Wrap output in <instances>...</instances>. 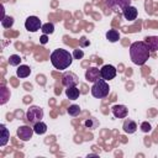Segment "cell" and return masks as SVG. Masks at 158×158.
<instances>
[{
  "instance_id": "1",
  "label": "cell",
  "mask_w": 158,
  "mask_h": 158,
  "mask_svg": "<svg viewBox=\"0 0 158 158\" xmlns=\"http://www.w3.org/2000/svg\"><path fill=\"white\" fill-rule=\"evenodd\" d=\"M151 56V51L144 41L133 42L130 46V57L131 60L137 65H143Z\"/></svg>"
},
{
  "instance_id": "2",
  "label": "cell",
  "mask_w": 158,
  "mask_h": 158,
  "mask_svg": "<svg viewBox=\"0 0 158 158\" xmlns=\"http://www.w3.org/2000/svg\"><path fill=\"white\" fill-rule=\"evenodd\" d=\"M72 62H73V54H70L67 49L58 48L51 53V63L58 70L67 69L72 64Z\"/></svg>"
},
{
  "instance_id": "3",
  "label": "cell",
  "mask_w": 158,
  "mask_h": 158,
  "mask_svg": "<svg viewBox=\"0 0 158 158\" xmlns=\"http://www.w3.org/2000/svg\"><path fill=\"white\" fill-rule=\"evenodd\" d=\"M110 93V86L106 83V80H104L102 78L98 79L96 81L93 83L91 86V95L96 99H104L109 95Z\"/></svg>"
},
{
  "instance_id": "4",
  "label": "cell",
  "mask_w": 158,
  "mask_h": 158,
  "mask_svg": "<svg viewBox=\"0 0 158 158\" xmlns=\"http://www.w3.org/2000/svg\"><path fill=\"white\" fill-rule=\"evenodd\" d=\"M42 118H43V110L40 106L33 105V106H30L28 107V110L26 112V120L30 123L35 125L36 122L42 121Z\"/></svg>"
},
{
  "instance_id": "5",
  "label": "cell",
  "mask_w": 158,
  "mask_h": 158,
  "mask_svg": "<svg viewBox=\"0 0 158 158\" xmlns=\"http://www.w3.org/2000/svg\"><path fill=\"white\" fill-rule=\"evenodd\" d=\"M105 5L114 12H118V11H123L125 7L130 6L131 0H106Z\"/></svg>"
},
{
  "instance_id": "6",
  "label": "cell",
  "mask_w": 158,
  "mask_h": 158,
  "mask_svg": "<svg viewBox=\"0 0 158 158\" xmlns=\"http://www.w3.org/2000/svg\"><path fill=\"white\" fill-rule=\"evenodd\" d=\"M41 27H42L41 20L37 16H28L25 21V28L28 32H36V31L41 30Z\"/></svg>"
},
{
  "instance_id": "7",
  "label": "cell",
  "mask_w": 158,
  "mask_h": 158,
  "mask_svg": "<svg viewBox=\"0 0 158 158\" xmlns=\"http://www.w3.org/2000/svg\"><path fill=\"white\" fill-rule=\"evenodd\" d=\"M116 73H117V72H116V68H115L114 65H111V64H105V65H102L101 69H100V75H101V78H102L104 80H106V81L114 79V78L116 77Z\"/></svg>"
},
{
  "instance_id": "8",
  "label": "cell",
  "mask_w": 158,
  "mask_h": 158,
  "mask_svg": "<svg viewBox=\"0 0 158 158\" xmlns=\"http://www.w3.org/2000/svg\"><path fill=\"white\" fill-rule=\"evenodd\" d=\"M79 81V78L73 73V72H65L62 75V84L65 88H72V86H77Z\"/></svg>"
},
{
  "instance_id": "9",
  "label": "cell",
  "mask_w": 158,
  "mask_h": 158,
  "mask_svg": "<svg viewBox=\"0 0 158 158\" xmlns=\"http://www.w3.org/2000/svg\"><path fill=\"white\" fill-rule=\"evenodd\" d=\"M16 133L21 141H30V138H32V135L35 133V131H33V127L23 125V126H20L17 128Z\"/></svg>"
},
{
  "instance_id": "10",
  "label": "cell",
  "mask_w": 158,
  "mask_h": 158,
  "mask_svg": "<svg viewBox=\"0 0 158 158\" xmlns=\"http://www.w3.org/2000/svg\"><path fill=\"white\" fill-rule=\"evenodd\" d=\"M101 75H100V69H98L96 67H90L86 69L85 72V79L90 83H94L98 79H100Z\"/></svg>"
},
{
  "instance_id": "11",
  "label": "cell",
  "mask_w": 158,
  "mask_h": 158,
  "mask_svg": "<svg viewBox=\"0 0 158 158\" xmlns=\"http://www.w3.org/2000/svg\"><path fill=\"white\" fill-rule=\"evenodd\" d=\"M111 111L116 118H125L127 117V114H128V110L125 105H114L111 107Z\"/></svg>"
},
{
  "instance_id": "12",
  "label": "cell",
  "mask_w": 158,
  "mask_h": 158,
  "mask_svg": "<svg viewBox=\"0 0 158 158\" xmlns=\"http://www.w3.org/2000/svg\"><path fill=\"white\" fill-rule=\"evenodd\" d=\"M122 14H123V17L127 20V21H133V20H136V17H137V9L135 7V6H127V7H125L123 9V11H122Z\"/></svg>"
},
{
  "instance_id": "13",
  "label": "cell",
  "mask_w": 158,
  "mask_h": 158,
  "mask_svg": "<svg viewBox=\"0 0 158 158\" xmlns=\"http://www.w3.org/2000/svg\"><path fill=\"white\" fill-rule=\"evenodd\" d=\"M122 128H123V131H125L126 133L131 135V133H135V132H136V130H137V123H136L133 120L127 118V120H125V122H123V125H122Z\"/></svg>"
},
{
  "instance_id": "14",
  "label": "cell",
  "mask_w": 158,
  "mask_h": 158,
  "mask_svg": "<svg viewBox=\"0 0 158 158\" xmlns=\"http://www.w3.org/2000/svg\"><path fill=\"white\" fill-rule=\"evenodd\" d=\"M144 42L147 43V46H148L151 52L158 51V37L157 36H147L144 38Z\"/></svg>"
},
{
  "instance_id": "15",
  "label": "cell",
  "mask_w": 158,
  "mask_h": 158,
  "mask_svg": "<svg viewBox=\"0 0 158 158\" xmlns=\"http://www.w3.org/2000/svg\"><path fill=\"white\" fill-rule=\"evenodd\" d=\"M0 131H1V136H0V147H4V146H6V143L9 142L10 132H9V130L5 127V125H0Z\"/></svg>"
},
{
  "instance_id": "16",
  "label": "cell",
  "mask_w": 158,
  "mask_h": 158,
  "mask_svg": "<svg viewBox=\"0 0 158 158\" xmlns=\"http://www.w3.org/2000/svg\"><path fill=\"white\" fill-rule=\"evenodd\" d=\"M31 74V68L26 64H20L19 68L16 69V75L19 78H27Z\"/></svg>"
},
{
  "instance_id": "17",
  "label": "cell",
  "mask_w": 158,
  "mask_h": 158,
  "mask_svg": "<svg viewBox=\"0 0 158 158\" xmlns=\"http://www.w3.org/2000/svg\"><path fill=\"white\" fill-rule=\"evenodd\" d=\"M65 95L69 100H77L80 95V91L77 86H72V88H67L65 89Z\"/></svg>"
},
{
  "instance_id": "18",
  "label": "cell",
  "mask_w": 158,
  "mask_h": 158,
  "mask_svg": "<svg viewBox=\"0 0 158 158\" xmlns=\"http://www.w3.org/2000/svg\"><path fill=\"white\" fill-rule=\"evenodd\" d=\"M106 40H109V42H111V43H114V42H117L118 40H120V33H118V31H116V30H109L107 32H106Z\"/></svg>"
},
{
  "instance_id": "19",
  "label": "cell",
  "mask_w": 158,
  "mask_h": 158,
  "mask_svg": "<svg viewBox=\"0 0 158 158\" xmlns=\"http://www.w3.org/2000/svg\"><path fill=\"white\" fill-rule=\"evenodd\" d=\"M33 131L37 135H43V133L47 132V125L44 122H42V121H38V122H36L33 125Z\"/></svg>"
},
{
  "instance_id": "20",
  "label": "cell",
  "mask_w": 158,
  "mask_h": 158,
  "mask_svg": "<svg viewBox=\"0 0 158 158\" xmlns=\"http://www.w3.org/2000/svg\"><path fill=\"white\" fill-rule=\"evenodd\" d=\"M0 104H5L6 101H7V99H10V91H9V89L6 88V86H1V89H0Z\"/></svg>"
},
{
  "instance_id": "21",
  "label": "cell",
  "mask_w": 158,
  "mask_h": 158,
  "mask_svg": "<svg viewBox=\"0 0 158 158\" xmlns=\"http://www.w3.org/2000/svg\"><path fill=\"white\" fill-rule=\"evenodd\" d=\"M41 31L43 32V35H51V33L54 32V25L52 22H46V23L42 25Z\"/></svg>"
},
{
  "instance_id": "22",
  "label": "cell",
  "mask_w": 158,
  "mask_h": 158,
  "mask_svg": "<svg viewBox=\"0 0 158 158\" xmlns=\"http://www.w3.org/2000/svg\"><path fill=\"white\" fill-rule=\"evenodd\" d=\"M84 126H85L86 128H89V130H95V128L99 126V121H98L96 118H94V117H90V118L85 120Z\"/></svg>"
},
{
  "instance_id": "23",
  "label": "cell",
  "mask_w": 158,
  "mask_h": 158,
  "mask_svg": "<svg viewBox=\"0 0 158 158\" xmlns=\"http://www.w3.org/2000/svg\"><path fill=\"white\" fill-rule=\"evenodd\" d=\"M12 25H14V17L5 15V16L1 19V26H2L4 28H10Z\"/></svg>"
},
{
  "instance_id": "24",
  "label": "cell",
  "mask_w": 158,
  "mask_h": 158,
  "mask_svg": "<svg viewBox=\"0 0 158 158\" xmlns=\"http://www.w3.org/2000/svg\"><path fill=\"white\" fill-rule=\"evenodd\" d=\"M20 63H21V57H20L19 54H12V56H10V58H9V64H10V65L17 67V65H20Z\"/></svg>"
},
{
  "instance_id": "25",
  "label": "cell",
  "mask_w": 158,
  "mask_h": 158,
  "mask_svg": "<svg viewBox=\"0 0 158 158\" xmlns=\"http://www.w3.org/2000/svg\"><path fill=\"white\" fill-rule=\"evenodd\" d=\"M68 114L70 115V116H78L79 114H80V107H79V105H75V104H73V105H70L69 107H68Z\"/></svg>"
},
{
  "instance_id": "26",
  "label": "cell",
  "mask_w": 158,
  "mask_h": 158,
  "mask_svg": "<svg viewBox=\"0 0 158 158\" xmlns=\"http://www.w3.org/2000/svg\"><path fill=\"white\" fill-rule=\"evenodd\" d=\"M84 57V52H83V49H74V52H73V58L74 59H81Z\"/></svg>"
},
{
  "instance_id": "27",
  "label": "cell",
  "mask_w": 158,
  "mask_h": 158,
  "mask_svg": "<svg viewBox=\"0 0 158 158\" xmlns=\"http://www.w3.org/2000/svg\"><path fill=\"white\" fill-rule=\"evenodd\" d=\"M141 130L147 133V132H151L152 126H151V123H148V122L146 121V122H142V123H141Z\"/></svg>"
},
{
  "instance_id": "28",
  "label": "cell",
  "mask_w": 158,
  "mask_h": 158,
  "mask_svg": "<svg viewBox=\"0 0 158 158\" xmlns=\"http://www.w3.org/2000/svg\"><path fill=\"white\" fill-rule=\"evenodd\" d=\"M89 44H90V42L86 41L85 37H81V38H80V46H81V47H86V46H89Z\"/></svg>"
},
{
  "instance_id": "29",
  "label": "cell",
  "mask_w": 158,
  "mask_h": 158,
  "mask_svg": "<svg viewBox=\"0 0 158 158\" xmlns=\"http://www.w3.org/2000/svg\"><path fill=\"white\" fill-rule=\"evenodd\" d=\"M40 41H41L42 44H46V43L48 42V37H47V35H42L41 38H40Z\"/></svg>"
}]
</instances>
